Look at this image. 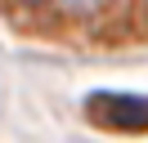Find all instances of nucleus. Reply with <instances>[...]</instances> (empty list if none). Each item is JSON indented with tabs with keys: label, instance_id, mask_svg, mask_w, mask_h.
Returning <instances> with one entry per match:
<instances>
[{
	"label": "nucleus",
	"instance_id": "nucleus-2",
	"mask_svg": "<svg viewBox=\"0 0 148 143\" xmlns=\"http://www.w3.org/2000/svg\"><path fill=\"white\" fill-rule=\"evenodd\" d=\"M85 112L103 130H126V134L148 130V98H139V94H94L85 103Z\"/></svg>",
	"mask_w": 148,
	"mask_h": 143
},
{
	"label": "nucleus",
	"instance_id": "nucleus-1",
	"mask_svg": "<svg viewBox=\"0 0 148 143\" xmlns=\"http://www.w3.org/2000/svg\"><path fill=\"white\" fill-rule=\"evenodd\" d=\"M9 9L32 14V22L49 27H94L121 5V0H5Z\"/></svg>",
	"mask_w": 148,
	"mask_h": 143
}]
</instances>
